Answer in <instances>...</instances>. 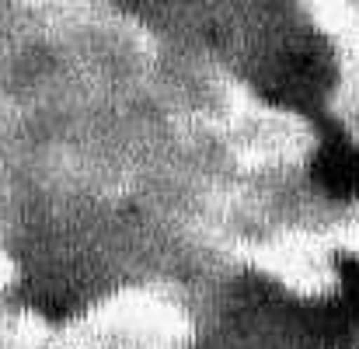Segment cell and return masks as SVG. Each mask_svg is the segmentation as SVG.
<instances>
[{
	"mask_svg": "<svg viewBox=\"0 0 359 349\" xmlns=\"http://www.w3.org/2000/svg\"><path fill=\"white\" fill-rule=\"evenodd\" d=\"M265 88L276 102L307 109V105L321 102V95L328 88V56L318 46H290L269 67Z\"/></svg>",
	"mask_w": 359,
	"mask_h": 349,
	"instance_id": "cell-1",
	"label": "cell"
},
{
	"mask_svg": "<svg viewBox=\"0 0 359 349\" xmlns=\"http://www.w3.org/2000/svg\"><path fill=\"white\" fill-rule=\"evenodd\" d=\"M290 325L307 349H353L359 343V318L342 297H318L293 308Z\"/></svg>",
	"mask_w": 359,
	"mask_h": 349,
	"instance_id": "cell-2",
	"label": "cell"
},
{
	"mask_svg": "<svg viewBox=\"0 0 359 349\" xmlns=\"http://www.w3.org/2000/svg\"><path fill=\"white\" fill-rule=\"evenodd\" d=\"M311 178L325 196L339 203L359 199V143L342 129H325L311 161Z\"/></svg>",
	"mask_w": 359,
	"mask_h": 349,
	"instance_id": "cell-3",
	"label": "cell"
},
{
	"mask_svg": "<svg viewBox=\"0 0 359 349\" xmlns=\"http://www.w3.org/2000/svg\"><path fill=\"white\" fill-rule=\"evenodd\" d=\"M339 287H342L346 308L359 318V255H346L339 262Z\"/></svg>",
	"mask_w": 359,
	"mask_h": 349,
	"instance_id": "cell-4",
	"label": "cell"
}]
</instances>
